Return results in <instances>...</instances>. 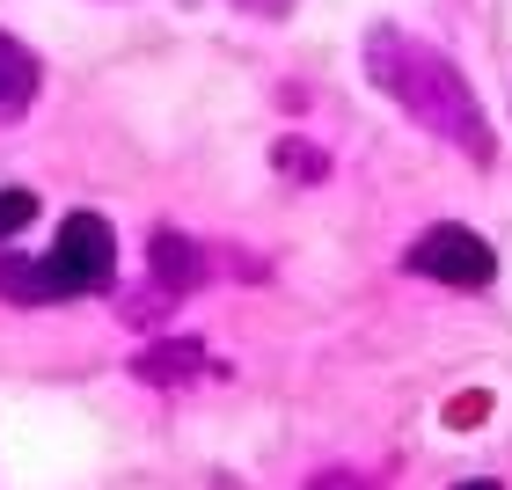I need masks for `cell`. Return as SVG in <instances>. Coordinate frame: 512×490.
<instances>
[{
	"mask_svg": "<svg viewBox=\"0 0 512 490\" xmlns=\"http://www.w3.org/2000/svg\"><path fill=\"white\" fill-rule=\"evenodd\" d=\"M366 74H374V88H388V96L410 110V125H425L432 139L461 147L469 161H491V125H483V110H476V88L461 81L432 44H417V37L381 22V30H366Z\"/></svg>",
	"mask_w": 512,
	"mask_h": 490,
	"instance_id": "1",
	"label": "cell"
},
{
	"mask_svg": "<svg viewBox=\"0 0 512 490\" xmlns=\"http://www.w3.org/2000/svg\"><path fill=\"white\" fill-rule=\"evenodd\" d=\"M110 278H118V235L103 213L81 205L59 220V249L44 256V286H52V300H88V293H110Z\"/></svg>",
	"mask_w": 512,
	"mask_h": 490,
	"instance_id": "2",
	"label": "cell"
},
{
	"mask_svg": "<svg viewBox=\"0 0 512 490\" xmlns=\"http://www.w3.org/2000/svg\"><path fill=\"white\" fill-rule=\"evenodd\" d=\"M410 271L439 278V286H461V293H483L498 278V256H491V242H483L476 227L439 220V227H425V235L410 242Z\"/></svg>",
	"mask_w": 512,
	"mask_h": 490,
	"instance_id": "3",
	"label": "cell"
},
{
	"mask_svg": "<svg viewBox=\"0 0 512 490\" xmlns=\"http://www.w3.org/2000/svg\"><path fill=\"white\" fill-rule=\"evenodd\" d=\"M147 278H161V286H154V308H169V300L198 293L205 278H213V256L183 235V227H154V235H147Z\"/></svg>",
	"mask_w": 512,
	"mask_h": 490,
	"instance_id": "4",
	"label": "cell"
},
{
	"mask_svg": "<svg viewBox=\"0 0 512 490\" xmlns=\"http://www.w3.org/2000/svg\"><path fill=\"white\" fill-rule=\"evenodd\" d=\"M205 366H213V352H205L198 337H154L147 352L132 359V381H147V388H183V381H198Z\"/></svg>",
	"mask_w": 512,
	"mask_h": 490,
	"instance_id": "5",
	"label": "cell"
},
{
	"mask_svg": "<svg viewBox=\"0 0 512 490\" xmlns=\"http://www.w3.org/2000/svg\"><path fill=\"white\" fill-rule=\"evenodd\" d=\"M37 88H44V74H37V59L22 52V44L0 30V125H15L22 110L37 103Z\"/></svg>",
	"mask_w": 512,
	"mask_h": 490,
	"instance_id": "6",
	"label": "cell"
},
{
	"mask_svg": "<svg viewBox=\"0 0 512 490\" xmlns=\"http://www.w3.org/2000/svg\"><path fill=\"white\" fill-rule=\"evenodd\" d=\"M0 300H15V308H44V300H52L37 256H0Z\"/></svg>",
	"mask_w": 512,
	"mask_h": 490,
	"instance_id": "7",
	"label": "cell"
},
{
	"mask_svg": "<svg viewBox=\"0 0 512 490\" xmlns=\"http://www.w3.org/2000/svg\"><path fill=\"white\" fill-rule=\"evenodd\" d=\"M271 161H278V169H286L293 183H322V176H330V154L308 147V139H286V147H278Z\"/></svg>",
	"mask_w": 512,
	"mask_h": 490,
	"instance_id": "8",
	"label": "cell"
},
{
	"mask_svg": "<svg viewBox=\"0 0 512 490\" xmlns=\"http://www.w3.org/2000/svg\"><path fill=\"white\" fill-rule=\"evenodd\" d=\"M30 220H37V198H30V191H0V242L22 235Z\"/></svg>",
	"mask_w": 512,
	"mask_h": 490,
	"instance_id": "9",
	"label": "cell"
},
{
	"mask_svg": "<svg viewBox=\"0 0 512 490\" xmlns=\"http://www.w3.org/2000/svg\"><path fill=\"white\" fill-rule=\"evenodd\" d=\"M235 8H249V15H293V0H235Z\"/></svg>",
	"mask_w": 512,
	"mask_h": 490,
	"instance_id": "10",
	"label": "cell"
},
{
	"mask_svg": "<svg viewBox=\"0 0 512 490\" xmlns=\"http://www.w3.org/2000/svg\"><path fill=\"white\" fill-rule=\"evenodd\" d=\"M308 490H366V483H359V476H344V469H337V476H315Z\"/></svg>",
	"mask_w": 512,
	"mask_h": 490,
	"instance_id": "11",
	"label": "cell"
},
{
	"mask_svg": "<svg viewBox=\"0 0 512 490\" xmlns=\"http://www.w3.org/2000/svg\"><path fill=\"white\" fill-rule=\"evenodd\" d=\"M461 490H505V483H491V476H476V483H461Z\"/></svg>",
	"mask_w": 512,
	"mask_h": 490,
	"instance_id": "12",
	"label": "cell"
}]
</instances>
